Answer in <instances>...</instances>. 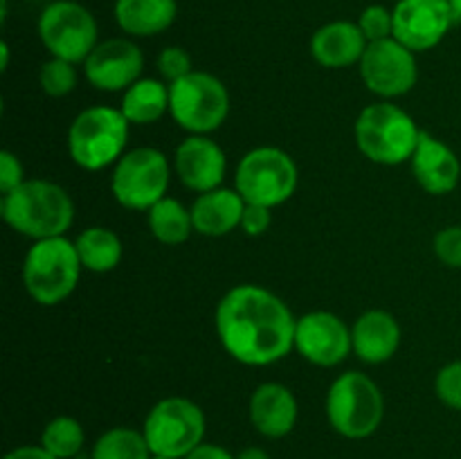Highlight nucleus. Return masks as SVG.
Returning <instances> with one entry per match:
<instances>
[{"label": "nucleus", "mask_w": 461, "mask_h": 459, "mask_svg": "<svg viewBox=\"0 0 461 459\" xmlns=\"http://www.w3.org/2000/svg\"><path fill=\"white\" fill-rule=\"evenodd\" d=\"M297 318L286 302L257 284L234 286L216 306V336L237 363L266 367L295 349Z\"/></svg>", "instance_id": "f257e3e1"}, {"label": "nucleus", "mask_w": 461, "mask_h": 459, "mask_svg": "<svg viewBox=\"0 0 461 459\" xmlns=\"http://www.w3.org/2000/svg\"><path fill=\"white\" fill-rule=\"evenodd\" d=\"M0 214L18 234L43 241L66 237L75 220V202L61 184L36 178L25 180L21 187L5 194Z\"/></svg>", "instance_id": "f03ea898"}, {"label": "nucleus", "mask_w": 461, "mask_h": 459, "mask_svg": "<svg viewBox=\"0 0 461 459\" xmlns=\"http://www.w3.org/2000/svg\"><path fill=\"white\" fill-rule=\"evenodd\" d=\"M423 130L396 104H372L358 115L354 126L360 153L376 165H401L412 160Z\"/></svg>", "instance_id": "7ed1b4c3"}, {"label": "nucleus", "mask_w": 461, "mask_h": 459, "mask_svg": "<svg viewBox=\"0 0 461 459\" xmlns=\"http://www.w3.org/2000/svg\"><path fill=\"white\" fill-rule=\"evenodd\" d=\"M129 120L120 108L93 106L81 111L68 130V153L86 171L106 169L124 156Z\"/></svg>", "instance_id": "20e7f679"}, {"label": "nucleus", "mask_w": 461, "mask_h": 459, "mask_svg": "<svg viewBox=\"0 0 461 459\" xmlns=\"http://www.w3.org/2000/svg\"><path fill=\"white\" fill-rule=\"evenodd\" d=\"M385 417L383 392L367 374L345 372L327 392V418L345 439H367Z\"/></svg>", "instance_id": "39448f33"}, {"label": "nucleus", "mask_w": 461, "mask_h": 459, "mask_svg": "<svg viewBox=\"0 0 461 459\" xmlns=\"http://www.w3.org/2000/svg\"><path fill=\"white\" fill-rule=\"evenodd\" d=\"M77 246L66 237L34 241L23 264V282L32 300L41 306H54L72 295L81 274Z\"/></svg>", "instance_id": "423d86ee"}, {"label": "nucleus", "mask_w": 461, "mask_h": 459, "mask_svg": "<svg viewBox=\"0 0 461 459\" xmlns=\"http://www.w3.org/2000/svg\"><path fill=\"white\" fill-rule=\"evenodd\" d=\"M205 428L201 405L185 396H167L149 410L142 432L153 454L185 459L203 444Z\"/></svg>", "instance_id": "0eeeda50"}, {"label": "nucleus", "mask_w": 461, "mask_h": 459, "mask_svg": "<svg viewBox=\"0 0 461 459\" xmlns=\"http://www.w3.org/2000/svg\"><path fill=\"white\" fill-rule=\"evenodd\" d=\"M169 112L176 124L187 133H212L228 120V88L210 72H189L183 79L169 84Z\"/></svg>", "instance_id": "6e6552de"}, {"label": "nucleus", "mask_w": 461, "mask_h": 459, "mask_svg": "<svg viewBox=\"0 0 461 459\" xmlns=\"http://www.w3.org/2000/svg\"><path fill=\"white\" fill-rule=\"evenodd\" d=\"M234 189L252 205L277 207L297 189V165L277 147H259L241 158L234 176Z\"/></svg>", "instance_id": "1a4fd4ad"}, {"label": "nucleus", "mask_w": 461, "mask_h": 459, "mask_svg": "<svg viewBox=\"0 0 461 459\" xmlns=\"http://www.w3.org/2000/svg\"><path fill=\"white\" fill-rule=\"evenodd\" d=\"M169 176L171 166L165 153L151 147L133 148L115 162L111 176L113 196L126 210L149 212L165 198Z\"/></svg>", "instance_id": "9d476101"}, {"label": "nucleus", "mask_w": 461, "mask_h": 459, "mask_svg": "<svg viewBox=\"0 0 461 459\" xmlns=\"http://www.w3.org/2000/svg\"><path fill=\"white\" fill-rule=\"evenodd\" d=\"M39 36L54 58L84 63L97 48V21L72 0H54L39 18Z\"/></svg>", "instance_id": "9b49d317"}, {"label": "nucleus", "mask_w": 461, "mask_h": 459, "mask_svg": "<svg viewBox=\"0 0 461 459\" xmlns=\"http://www.w3.org/2000/svg\"><path fill=\"white\" fill-rule=\"evenodd\" d=\"M360 76L374 94L383 99L401 97L417 86L419 68L412 50L392 36L367 45L360 58Z\"/></svg>", "instance_id": "f8f14e48"}, {"label": "nucleus", "mask_w": 461, "mask_h": 459, "mask_svg": "<svg viewBox=\"0 0 461 459\" xmlns=\"http://www.w3.org/2000/svg\"><path fill=\"white\" fill-rule=\"evenodd\" d=\"M394 39L412 52L439 45L455 22L448 0H399L392 9Z\"/></svg>", "instance_id": "ddd939ff"}, {"label": "nucleus", "mask_w": 461, "mask_h": 459, "mask_svg": "<svg viewBox=\"0 0 461 459\" xmlns=\"http://www.w3.org/2000/svg\"><path fill=\"white\" fill-rule=\"evenodd\" d=\"M295 349L318 367H336L354 351L351 328L329 310H311L297 318Z\"/></svg>", "instance_id": "4468645a"}, {"label": "nucleus", "mask_w": 461, "mask_h": 459, "mask_svg": "<svg viewBox=\"0 0 461 459\" xmlns=\"http://www.w3.org/2000/svg\"><path fill=\"white\" fill-rule=\"evenodd\" d=\"M144 57L142 50L126 39H111L97 43V48L90 52V57L84 61L86 79L90 86L104 93H117L126 90L142 79Z\"/></svg>", "instance_id": "2eb2a0df"}, {"label": "nucleus", "mask_w": 461, "mask_h": 459, "mask_svg": "<svg viewBox=\"0 0 461 459\" xmlns=\"http://www.w3.org/2000/svg\"><path fill=\"white\" fill-rule=\"evenodd\" d=\"M174 169L185 187L205 194L221 187L228 171V160L214 140L207 135H189L176 148Z\"/></svg>", "instance_id": "dca6fc26"}, {"label": "nucleus", "mask_w": 461, "mask_h": 459, "mask_svg": "<svg viewBox=\"0 0 461 459\" xmlns=\"http://www.w3.org/2000/svg\"><path fill=\"white\" fill-rule=\"evenodd\" d=\"M410 162H412V174L417 183L432 196L450 194L459 184L461 162L457 153L426 130L421 133L417 151Z\"/></svg>", "instance_id": "f3484780"}, {"label": "nucleus", "mask_w": 461, "mask_h": 459, "mask_svg": "<svg viewBox=\"0 0 461 459\" xmlns=\"http://www.w3.org/2000/svg\"><path fill=\"white\" fill-rule=\"evenodd\" d=\"M300 414L295 394L282 382H261L250 396V421L259 435L282 439L293 432Z\"/></svg>", "instance_id": "a211bd4d"}, {"label": "nucleus", "mask_w": 461, "mask_h": 459, "mask_svg": "<svg viewBox=\"0 0 461 459\" xmlns=\"http://www.w3.org/2000/svg\"><path fill=\"white\" fill-rule=\"evenodd\" d=\"M399 345L401 327L394 315L387 310H367L351 327V346L363 363H387L396 354Z\"/></svg>", "instance_id": "6ab92c4d"}, {"label": "nucleus", "mask_w": 461, "mask_h": 459, "mask_svg": "<svg viewBox=\"0 0 461 459\" xmlns=\"http://www.w3.org/2000/svg\"><path fill=\"white\" fill-rule=\"evenodd\" d=\"M367 39L358 22L351 21H333L320 27L311 39V54L322 68H349L360 63L365 50H367Z\"/></svg>", "instance_id": "aec40b11"}, {"label": "nucleus", "mask_w": 461, "mask_h": 459, "mask_svg": "<svg viewBox=\"0 0 461 459\" xmlns=\"http://www.w3.org/2000/svg\"><path fill=\"white\" fill-rule=\"evenodd\" d=\"M246 201L237 189L219 187L201 194L192 205L194 232L203 237H225L234 228H241Z\"/></svg>", "instance_id": "412c9836"}, {"label": "nucleus", "mask_w": 461, "mask_h": 459, "mask_svg": "<svg viewBox=\"0 0 461 459\" xmlns=\"http://www.w3.org/2000/svg\"><path fill=\"white\" fill-rule=\"evenodd\" d=\"M178 14L176 0H117V25L131 36H156L171 27Z\"/></svg>", "instance_id": "4be33fe9"}, {"label": "nucleus", "mask_w": 461, "mask_h": 459, "mask_svg": "<svg viewBox=\"0 0 461 459\" xmlns=\"http://www.w3.org/2000/svg\"><path fill=\"white\" fill-rule=\"evenodd\" d=\"M120 111L129 124H153L169 111V86L158 79H138L124 90Z\"/></svg>", "instance_id": "5701e85b"}, {"label": "nucleus", "mask_w": 461, "mask_h": 459, "mask_svg": "<svg viewBox=\"0 0 461 459\" xmlns=\"http://www.w3.org/2000/svg\"><path fill=\"white\" fill-rule=\"evenodd\" d=\"M77 255H79L81 266L90 273H111L122 261L120 237L108 228H88L77 237L75 241Z\"/></svg>", "instance_id": "b1692460"}, {"label": "nucleus", "mask_w": 461, "mask_h": 459, "mask_svg": "<svg viewBox=\"0 0 461 459\" xmlns=\"http://www.w3.org/2000/svg\"><path fill=\"white\" fill-rule=\"evenodd\" d=\"M149 228L151 234L165 246H180L194 232L192 210L176 198L165 196L149 210Z\"/></svg>", "instance_id": "393cba45"}, {"label": "nucleus", "mask_w": 461, "mask_h": 459, "mask_svg": "<svg viewBox=\"0 0 461 459\" xmlns=\"http://www.w3.org/2000/svg\"><path fill=\"white\" fill-rule=\"evenodd\" d=\"M151 454L142 430L117 426L97 436L90 459H151Z\"/></svg>", "instance_id": "a878e982"}, {"label": "nucleus", "mask_w": 461, "mask_h": 459, "mask_svg": "<svg viewBox=\"0 0 461 459\" xmlns=\"http://www.w3.org/2000/svg\"><path fill=\"white\" fill-rule=\"evenodd\" d=\"M86 444L84 426L75 417H54L41 435V446L57 459H77Z\"/></svg>", "instance_id": "bb28decb"}, {"label": "nucleus", "mask_w": 461, "mask_h": 459, "mask_svg": "<svg viewBox=\"0 0 461 459\" xmlns=\"http://www.w3.org/2000/svg\"><path fill=\"white\" fill-rule=\"evenodd\" d=\"M39 81L45 94H50V97H66L77 86L75 63L52 57L41 68Z\"/></svg>", "instance_id": "cd10ccee"}, {"label": "nucleus", "mask_w": 461, "mask_h": 459, "mask_svg": "<svg viewBox=\"0 0 461 459\" xmlns=\"http://www.w3.org/2000/svg\"><path fill=\"white\" fill-rule=\"evenodd\" d=\"M358 27L363 30L367 43L374 40H385L394 36V16L383 4H369L358 18Z\"/></svg>", "instance_id": "c85d7f7f"}, {"label": "nucleus", "mask_w": 461, "mask_h": 459, "mask_svg": "<svg viewBox=\"0 0 461 459\" xmlns=\"http://www.w3.org/2000/svg\"><path fill=\"white\" fill-rule=\"evenodd\" d=\"M435 392L446 408L461 412V360H453L439 369L435 378Z\"/></svg>", "instance_id": "c756f323"}, {"label": "nucleus", "mask_w": 461, "mask_h": 459, "mask_svg": "<svg viewBox=\"0 0 461 459\" xmlns=\"http://www.w3.org/2000/svg\"><path fill=\"white\" fill-rule=\"evenodd\" d=\"M158 72L162 75V79L174 84V81L183 79L189 72H194L192 68V57H189L187 50L183 48H165L160 54H158Z\"/></svg>", "instance_id": "7c9ffc66"}, {"label": "nucleus", "mask_w": 461, "mask_h": 459, "mask_svg": "<svg viewBox=\"0 0 461 459\" xmlns=\"http://www.w3.org/2000/svg\"><path fill=\"white\" fill-rule=\"evenodd\" d=\"M432 248L441 264L461 270V225H448V228L439 230Z\"/></svg>", "instance_id": "2f4dec72"}, {"label": "nucleus", "mask_w": 461, "mask_h": 459, "mask_svg": "<svg viewBox=\"0 0 461 459\" xmlns=\"http://www.w3.org/2000/svg\"><path fill=\"white\" fill-rule=\"evenodd\" d=\"M25 183L23 165L12 151H0V194H9Z\"/></svg>", "instance_id": "473e14b6"}, {"label": "nucleus", "mask_w": 461, "mask_h": 459, "mask_svg": "<svg viewBox=\"0 0 461 459\" xmlns=\"http://www.w3.org/2000/svg\"><path fill=\"white\" fill-rule=\"evenodd\" d=\"M270 220H273L270 207L246 202V210H243V219H241V230L248 234V237H261V234L270 228Z\"/></svg>", "instance_id": "72a5a7b5"}, {"label": "nucleus", "mask_w": 461, "mask_h": 459, "mask_svg": "<svg viewBox=\"0 0 461 459\" xmlns=\"http://www.w3.org/2000/svg\"><path fill=\"white\" fill-rule=\"evenodd\" d=\"M185 459H237V454H232L228 448H223V446L205 444V441H203V444L196 446Z\"/></svg>", "instance_id": "f704fd0d"}, {"label": "nucleus", "mask_w": 461, "mask_h": 459, "mask_svg": "<svg viewBox=\"0 0 461 459\" xmlns=\"http://www.w3.org/2000/svg\"><path fill=\"white\" fill-rule=\"evenodd\" d=\"M3 459H57L50 454L43 446H18V448L9 450Z\"/></svg>", "instance_id": "c9c22d12"}, {"label": "nucleus", "mask_w": 461, "mask_h": 459, "mask_svg": "<svg viewBox=\"0 0 461 459\" xmlns=\"http://www.w3.org/2000/svg\"><path fill=\"white\" fill-rule=\"evenodd\" d=\"M237 459H270V454L264 448H259V446H248V448H243L237 454Z\"/></svg>", "instance_id": "e433bc0d"}, {"label": "nucleus", "mask_w": 461, "mask_h": 459, "mask_svg": "<svg viewBox=\"0 0 461 459\" xmlns=\"http://www.w3.org/2000/svg\"><path fill=\"white\" fill-rule=\"evenodd\" d=\"M0 54H3V63H0V68H3V70H7L9 68V45L5 43H0Z\"/></svg>", "instance_id": "4c0bfd02"}, {"label": "nucleus", "mask_w": 461, "mask_h": 459, "mask_svg": "<svg viewBox=\"0 0 461 459\" xmlns=\"http://www.w3.org/2000/svg\"><path fill=\"white\" fill-rule=\"evenodd\" d=\"M450 3V9H453L455 14V21H461V0H448Z\"/></svg>", "instance_id": "58836bf2"}, {"label": "nucleus", "mask_w": 461, "mask_h": 459, "mask_svg": "<svg viewBox=\"0 0 461 459\" xmlns=\"http://www.w3.org/2000/svg\"><path fill=\"white\" fill-rule=\"evenodd\" d=\"M151 459H171V457H160V454H151Z\"/></svg>", "instance_id": "ea45409f"}, {"label": "nucleus", "mask_w": 461, "mask_h": 459, "mask_svg": "<svg viewBox=\"0 0 461 459\" xmlns=\"http://www.w3.org/2000/svg\"><path fill=\"white\" fill-rule=\"evenodd\" d=\"M77 459H79V457H77Z\"/></svg>", "instance_id": "a19ab883"}]
</instances>
